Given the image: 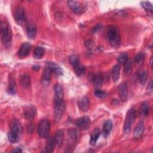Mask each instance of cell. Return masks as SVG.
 <instances>
[{
  "label": "cell",
  "instance_id": "1",
  "mask_svg": "<svg viewBox=\"0 0 153 153\" xmlns=\"http://www.w3.org/2000/svg\"><path fill=\"white\" fill-rule=\"evenodd\" d=\"M107 38L111 46L117 48L121 44V35L118 29L115 26H109L107 32Z\"/></svg>",
  "mask_w": 153,
  "mask_h": 153
},
{
  "label": "cell",
  "instance_id": "2",
  "mask_svg": "<svg viewBox=\"0 0 153 153\" xmlns=\"http://www.w3.org/2000/svg\"><path fill=\"white\" fill-rule=\"evenodd\" d=\"M0 29L2 44L6 48H10L12 40V32L10 25L7 22H1Z\"/></svg>",
  "mask_w": 153,
  "mask_h": 153
},
{
  "label": "cell",
  "instance_id": "3",
  "mask_svg": "<svg viewBox=\"0 0 153 153\" xmlns=\"http://www.w3.org/2000/svg\"><path fill=\"white\" fill-rule=\"evenodd\" d=\"M137 117V111L134 108H131L127 112L123 126V131L127 134L130 132L131 127Z\"/></svg>",
  "mask_w": 153,
  "mask_h": 153
},
{
  "label": "cell",
  "instance_id": "4",
  "mask_svg": "<svg viewBox=\"0 0 153 153\" xmlns=\"http://www.w3.org/2000/svg\"><path fill=\"white\" fill-rule=\"evenodd\" d=\"M50 130V123L48 120H42L38 127V133L39 136L42 138L47 137Z\"/></svg>",
  "mask_w": 153,
  "mask_h": 153
},
{
  "label": "cell",
  "instance_id": "5",
  "mask_svg": "<svg viewBox=\"0 0 153 153\" xmlns=\"http://www.w3.org/2000/svg\"><path fill=\"white\" fill-rule=\"evenodd\" d=\"M65 105L64 101L54 103V119L55 121L59 122L64 113Z\"/></svg>",
  "mask_w": 153,
  "mask_h": 153
},
{
  "label": "cell",
  "instance_id": "6",
  "mask_svg": "<svg viewBox=\"0 0 153 153\" xmlns=\"http://www.w3.org/2000/svg\"><path fill=\"white\" fill-rule=\"evenodd\" d=\"M14 18L16 22L20 25H23L26 22V15L25 9L22 6L19 5L14 12Z\"/></svg>",
  "mask_w": 153,
  "mask_h": 153
},
{
  "label": "cell",
  "instance_id": "7",
  "mask_svg": "<svg viewBox=\"0 0 153 153\" xmlns=\"http://www.w3.org/2000/svg\"><path fill=\"white\" fill-rule=\"evenodd\" d=\"M68 7L75 13L77 14H81L85 11V8L82 7L81 4L75 1H68L67 2Z\"/></svg>",
  "mask_w": 153,
  "mask_h": 153
},
{
  "label": "cell",
  "instance_id": "8",
  "mask_svg": "<svg viewBox=\"0 0 153 153\" xmlns=\"http://www.w3.org/2000/svg\"><path fill=\"white\" fill-rule=\"evenodd\" d=\"M118 96L120 100L122 102H125L127 100L128 98V91L127 85L126 82H122L120 84L118 88Z\"/></svg>",
  "mask_w": 153,
  "mask_h": 153
},
{
  "label": "cell",
  "instance_id": "9",
  "mask_svg": "<svg viewBox=\"0 0 153 153\" xmlns=\"http://www.w3.org/2000/svg\"><path fill=\"white\" fill-rule=\"evenodd\" d=\"M75 125L81 129L87 130L90 125V118L87 116L81 117L76 120L75 121Z\"/></svg>",
  "mask_w": 153,
  "mask_h": 153
},
{
  "label": "cell",
  "instance_id": "10",
  "mask_svg": "<svg viewBox=\"0 0 153 153\" xmlns=\"http://www.w3.org/2000/svg\"><path fill=\"white\" fill-rule=\"evenodd\" d=\"M54 103L63 101V90L61 85L56 84L54 86Z\"/></svg>",
  "mask_w": 153,
  "mask_h": 153
},
{
  "label": "cell",
  "instance_id": "11",
  "mask_svg": "<svg viewBox=\"0 0 153 153\" xmlns=\"http://www.w3.org/2000/svg\"><path fill=\"white\" fill-rule=\"evenodd\" d=\"M37 27L33 22H29L26 25V33L27 37L30 39H33L36 35Z\"/></svg>",
  "mask_w": 153,
  "mask_h": 153
},
{
  "label": "cell",
  "instance_id": "12",
  "mask_svg": "<svg viewBox=\"0 0 153 153\" xmlns=\"http://www.w3.org/2000/svg\"><path fill=\"white\" fill-rule=\"evenodd\" d=\"M31 48V45L29 42H26L22 44L20 47V49L18 51V56L20 58L25 57L30 51Z\"/></svg>",
  "mask_w": 153,
  "mask_h": 153
},
{
  "label": "cell",
  "instance_id": "13",
  "mask_svg": "<svg viewBox=\"0 0 153 153\" xmlns=\"http://www.w3.org/2000/svg\"><path fill=\"white\" fill-rule=\"evenodd\" d=\"M10 131H13L16 134H19V136L21 135L22 133V127L17 120L16 119L13 120L10 122Z\"/></svg>",
  "mask_w": 153,
  "mask_h": 153
},
{
  "label": "cell",
  "instance_id": "14",
  "mask_svg": "<svg viewBox=\"0 0 153 153\" xmlns=\"http://www.w3.org/2000/svg\"><path fill=\"white\" fill-rule=\"evenodd\" d=\"M78 107L79 109L84 112L88 111L89 108V99L87 96H84L81 98L78 102Z\"/></svg>",
  "mask_w": 153,
  "mask_h": 153
},
{
  "label": "cell",
  "instance_id": "15",
  "mask_svg": "<svg viewBox=\"0 0 153 153\" xmlns=\"http://www.w3.org/2000/svg\"><path fill=\"white\" fill-rule=\"evenodd\" d=\"M47 67L53 73L57 75H63V70L56 63L52 62H47L46 63Z\"/></svg>",
  "mask_w": 153,
  "mask_h": 153
},
{
  "label": "cell",
  "instance_id": "16",
  "mask_svg": "<svg viewBox=\"0 0 153 153\" xmlns=\"http://www.w3.org/2000/svg\"><path fill=\"white\" fill-rule=\"evenodd\" d=\"M52 72L47 67L45 68L41 76V82L44 85H48L51 81Z\"/></svg>",
  "mask_w": 153,
  "mask_h": 153
},
{
  "label": "cell",
  "instance_id": "17",
  "mask_svg": "<svg viewBox=\"0 0 153 153\" xmlns=\"http://www.w3.org/2000/svg\"><path fill=\"white\" fill-rule=\"evenodd\" d=\"M144 129H145V126H144L143 123L142 121L139 122L136 125V126L135 127V128L133 132V137L135 139H140L144 132Z\"/></svg>",
  "mask_w": 153,
  "mask_h": 153
},
{
  "label": "cell",
  "instance_id": "18",
  "mask_svg": "<svg viewBox=\"0 0 153 153\" xmlns=\"http://www.w3.org/2000/svg\"><path fill=\"white\" fill-rule=\"evenodd\" d=\"M112 121L111 120H108L105 122L102 130V134L104 137H106L109 135L112 128Z\"/></svg>",
  "mask_w": 153,
  "mask_h": 153
},
{
  "label": "cell",
  "instance_id": "19",
  "mask_svg": "<svg viewBox=\"0 0 153 153\" xmlns=\"http://www.w3.org/2000/svg\"><path fill=\"white\" fill-rule=\"evenodd\" d=\"M35 114L36 109L33 106H27L24 111V116L28 120H32L34 118Z\"/></svg>",
  "mask_w": 153,
  "mask_h": 153
},
{
  "label": "cell",
  "instance_id": "20",
  "mask_svg": "<svg viewBox=\"0 0 153 153\" xmlns=\"http://www.w3.org/2000/svg\"><path fill=\"white\" fill-rule=\"evenodd\" d=\"M54 138L51 137H48L47 142H46V144H45V146L44 149L42 151L43 152H52L54 151Z\"/></svg>",
  "mask_w": 153,
  "mask_h": 153
},
{
  "label": "cell",
  "instance_id": "21",
  "mask_svg": "<svg viewBox=\"0 0 153 153\" xmlns=\"http://www.w3.org/2000/svg\"><path fill=\"white\" fill-rule=\"evenodd\" d=\"M63 140V131L62 130H59L56 131L54 137L55 145H56L58 147H60L62 145Z\"/></svg>",
  "mask_w": 153,
  "mask_h": 153
},
{
  "label": "cell",
  "instance_id": "22",
  "mask_svg": "<svg viewBox=\"0 0 153 153\" xmlns=\"http://www.w3.org/2000/svg\"><path fill=\"white\" fill-rule=\"evenodd\" d=\"M120 69H121V67L120 65H115L112 69L111 76L114 82H117L120 78Z\"/></svg>",
  "mask_w": 153,
  "mask_h": 153
},
{
  "label": "cell",
  "instance_id": "23",
  "mask_svg": "<svg viewBox=\"0 0 153 153\" xmlns=\"http://www.w3.org/2000/svg\"><path fill=\"white\" fill-rule=\"evenodd\" d=\"M100 135V130L98 128H94V130L91 132V135H90V143L91 145H94L96 143V142H97V141Z\"/></svg>",
  "mask_w": 153,
  "mask_h": 153
},
{
  "label": "cell",
  "instance_id": "24",
  "mask_svg": "<svg viewBox=\"0 0 153 153\" xmlns=\"http://www.w3.org/2000/svg\"><path fill=\"white\" fill-rule=\"evenodd\" d=\"M20 81L21 84L25 87V88H29L30 86V78L29 75L27 74H24L22 75L20 78Z\"/></svg>",
  "mask_w": 153,
  "mask_h": 153
},
{
  "label": "cell",
  "instance_id": "25",
  "mask_svg": "<svg viewBox=\"0 0 153 153\" xmlns=\"http://www.w3.org/2000/svg\"><path fill=\"white\" fill-rule=\"evenodd\" d=\"M17 90L16 84L15 79L13 76H10L9 77V86H8V92L11 94H14L16 93Z\"/></svg>",
  "mask_w": 153,
  "mask_h": 153
},
{
  "label": "cell",
  "instance_id": "26",
  "mask_svg": "<svg viewBox=\"0 0 153 153\" xmlns=\"http://www.w3.org/2000/svg\"><path fill=\"white\" fill-rule=\"evenodd\" d=\"M149 114V106L147 102H144L142 103L140 108V115L142 118H145Z\"/></svg>",
  "mask_w": 153,
  "mask_h": 153
},
{
  "label": "cell",
  "instance_id": "27",
  "mask_svg": "<svg viewBox=\"0 0 153 153\" xmlns=\"http://www.w3.org/2000/svg\"><path fill=\"white\" fill-rule=\"evenodd\" d=\"M92 81L93 82L94 87H96V88H99L102 85L103 78H102V76L100 74H97L93 75Z\"/></svg>",
  "mask_w": 153,
  "mask_h": 153
},
{
  "label": "cell",
  "instance_id": "28",
  "mask_svg": "<svg viewBox=\"0 0 153 153\" xmlns=\"http://www.w3.org/2000/svg\"><path fill=\"white\" fill-rule=\"evenodd\" d=\"M124 65L123 73L125 75L128 76L131 74L132 72V62L131 60H128Z\"/></svg>",
  "mask_w": 153,
  "mask_h": 153
},
{
  "label": "cell",
  "instance_id": "29",
  "mask_svg": "<svg viewBox=\"0 0 153 153\" xmlns=\"http://www.w3.org/2000/svg\"><path fill=\"white\" fill-rule=\"evenodd\" d=\"M44 54V49L41 47H36L33 51V57L36 59H40L42 58Z\"/></svg>",
  "mask_w": 153,
  "mask_h": 153
},
{
  "label": "cell",
  "instance_id": "30",
  "mask_svg": "<svg viewBox=\"0 0 153 153\" xmlns=\"http://www.w3.org/2000/svg\"><path fill=\"white\" fill-rule=\"evenodd\" d=\"M8 140L12 143H16L17 142L19 139H20V136L19 134H16L14 133H13V131H10L8 133Z\"/></svg>",
  "mask_w": 153,
  "mask_h": 153
},
{
  "label": "cell",
  "instance_id": "31",
  "mask_svg": "<svg viewBox=\"0 0 153 153\" xmlns=\"http://www.w3.org/2000/svg\"><path fill=\"white\" fill-rule=\"evenodd\" d=\"M74 70L75 73L78 75V76H82L84 73H85V68L80 65V63H78L75 66H73Z\"/></svg>",
  "mask_w": 153,
  "mask_h": 153
},
{
  "label": "cell",
  "instance_id": "32",
  "mask_svg": "<svg viewBox=\"0 0 153 153\" xmlns=\"http://www.w3.org/2000/svg\"><path fill=\"white\" fill-rule=\"evenodd\" d=\"M145 57V53L143 52H140L136 55V56L134 57V61L136 64L140 65L143 63Z\"/></svg>",
  "mask_w": 153,
  "mask_h": 153
},
{
  "label": "cell",
  "instance_id": "33",
  "mask_svg": "<svg viewBox=\"0 0 153 153\" xmlns=\"http://www.w3.org/2000/svg\"><path fill=\"white\" fill-rule=\"evenodd\" d=\"M148 75L147 72L145 71H142L139 74V82L142 85H144L147 80Z\"/></svg>",
  "mask_w": 153,
  "mask_h": 153
},
{
  "label": "cell",
  "instance_id": "34",
  "mask_svg": "<svg viewBox=\"0 0 153 153\" xmlns=\"http://www.w3.org/2000/svg\"><path fill=\"white\" fill-rule=\"evenodd\" d=\"M68 135L69 139L74 142H75L77 139V131L75 128H70L68 130Z\"/></svg>",
  "mask_w": 153,
  "mask_h": 153
},
{
  "label": "cell",
  "instance_id": "35",
  "mask_svg": "<svg viewBox=\"0 0 153 153\" xmlns=\"http://www.w3.org/2000/svg\"><path fill=\"white\" fill-rule=\"evenodd\" d=\"M142 7L148 12L152 13V5L148 1H142L140 2Z\"/></svg>",
  "mask_w": 153,
  "mask_h": 153
},
{
  "label": "cell",
  "instance_id": "36",
  "mask_svg": "<svg viewBox=\"0 0 153 153\" xmlns=\"http://www.w3.org/2000/svg\"><path fill=\"white\" fill-rule=\"evenodd\" d=\"M69 62L72 66L79 63V57L76 54H72L69 56Z\"/></svg>",
  "mask_w": 153,
  "mask_h": 153
},
{
  "label": "cell",
  "instance_id": "37",
  "mask_svg": "<svg viewBox=\"0 0 153 153\" xmlns=\"http://www.w3.org/2000/svg\"><path fill=\"white\" fill-rule=\"evenodd\" d=\"M118 62L121 64H124L128 60V56L126 53H124L121 54L118 57Z\"/></svg>",
  "mask_w": 153,
  "mask_h": 153
},
{
  "label": "cell",
  "instance_id": "38",
  "mask_svg": "<svg viewBox=\"0 0 153 153\" xmlns=\"http://www.w3.org/2000/svg\"><path fill=\"white\" fill-rule=\"evenodd\" d=\"M94 95H95L96 97H97L98 98L103 99V98H105L106 96V93L103 90L97 89L94 91Z\"/></svg>",
  "mask_w": 153,
  "mask_h": 153
},
{
  "label": "cell",
  "instance_id": "39",
  "mask_svg": "<svg viewBox=\"0 0 153 153\" xmlns=\"http://www.w3.org/2000/svg\"><path fill=\"white\" fill-rule=\"evenodd\" d=\"M85 45L88 48H91L94 45V42L93 40H87L85 42Z\"/></svg>",
  "mask_w": 153,
  "mask_h": 153
},
{
  "label": "cell",
  "instance_id": "40",
  "mask_svg": "<svg viewBox=\"0 0 153 153\" xmlns=\"http://www.w3.org/2000/svg\"><path fill=\"white\" fill-rule=\"evenodd\" d=\"M102 25L101 24H97L93 27L92 31L93 33H96V32L99 31L102 29Z\"/></svg>",
  "mask_w": 153,
  "mask_h": 153
},
{
  "label": "cell",
  "instance_id": "41",
  "mask_svg": "<svg viewBox=\"0 0 153 153\" xmlns=\"http://www.w3.org/2000/svg\"><path fill=\"white\" fill-rule=\"evenodd\" d=\"M11 152H22V149L20 148H16Z\"/></svg>",
  "mask_w": 153,
  "mask_h": 153
},
{
  "label": "cell",
  "instance_id": "42",
  "mask_svg": "<svg viewBox=\"0 0 153 153\" xmlns=\"http://www.w3.org/2000/svg\"><path fill=\"white\" fill-rule=\"evenodd\" d=\"M148 90H150V91L152 90V81H151V82H149V84H148Z\"/></svg>",
  "mask_w": 153,
  "mask_h": 153
},
{
  "label": "cell",
  "instance_id": "43",
  "mask_svg": "<svg viewBox=\"0 0 153 153\" xmlns=\"http://www.w3.org/2000/svg\"><path fill=\"white\" fill-rule=\"evenodd\" d=\"M150 63H151V66L152 67V57L151 58V60H150Z\"/></svg>",
  "mask_w": 153,
  "mask_h": 153
}]
</instances>
